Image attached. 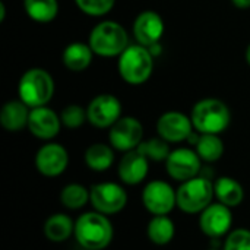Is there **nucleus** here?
Instances as JSON below:
<instances>
[{"label":"nucleus","mask_w":250,"mask_h":250,"mask_svg":"<svg viewBox=\"0 0 250 250\" xmlns=\"http://www.w3.org/2000/svg\"><path fill=\"white\" fill-rule=\"evenodd\" d=\"M73 234L82 249L103 250L111 243L114 230L107 215L91 211L82 214L75 221Z\"/></svg>","instance_id":"f257e3e1"},{"label":"nucleus","mask_w":250,"mask_h":250,"mask_svg":"<svg viewBox=\"0 0 250 250\" xmlns=\"http://www.w3.org/2000/svg\"><path fill=\"white\" fill-rule=\"evenodd\" d=\"M190 119L196 132L220 135L230 126L231 113L224 101L204 98L193 105Z\"/></svg>","instance_id":"f03ea898"},{"label":"nucleus","mask_w":250,"mask_h":250,"mask_svg":"<svg viewBox=\"0 0 250 250\" xmlns=\"http://www.w3.org/2000/svg\"><path fill=\"white\" fill-rule=\"evenodd\" d=\"M88 44L97 56L117 57L129 47V35L122 23L103 21L92 28Z\"/></svg>","instance_id":"7ed1b4c3"},{"label":"nucleus","mask_w":250,"mask_h":250,"mask_svg":"<svg viewBox=\"0 0 250 250\" xmlns=\"http://www.w3.org/2000/svg\"><path fill=\"white\" fill-rule=\"evenodd\" d=\"M122 79L129 85L145 83L154 70V54L142 44L129 45L120 56L117 63Z\"/></svg>","instance_id":"20e7f679"},{"label":"nucleus","mask_w":250,"mask_h":250,"mask_svg":"<svg viewBox=\"0 0 250 250\" xmlns=\"http://www.w3.org/2000/svg\"><path fill=\"white\" fill-rule=\"evenodd\" d=\"M54 94V81L51 75L41 67L28 69L19 79L18 95L29 108L42 107L50 103Z\"/></svg>","instance_id":"39448f33"},{"label":"nucleus","mask_w":250,"mask_h":250,"mask_svg":"<svg viewBox=\"0 0 250 250\" xmlns=\"http://www.w3.org/2000/svg\"><path fill=\"white\" fill-rule=\"evenodd\" d=\"M177 208L186 214H199L212 204L215 196L214 183L209 179L196 176L188 182H183L176 190Z\"/></svg>","instance_id":"423d86ee"},{"label":"nucleus","mask_w":250,"mask_h":250,"mask_svg":"<svg viewBox=\"0 0 250 250\" xmlns=\"http://www.w3.org/2000/svg\"><path fill=\"white\" fill-rule=\"evenodd\" d=\"M91 205L94 211L101 212L104 215H114L125 209L127 205V193L126 190L113 182H104L94 185L89 189Z\"/></svg>","instance_id":"0eeeda50"},{"label":"nucleus","mask_w":250,"mask_h":250,"mask_svg":"<svg viewBox=\"0 0 250 250\" xmlns=\"http://www.w3.org/2000/svg\"><path fill=\"white\" fill-rule=\"evenodd\" d=\"M142 204L152 215H168L177 207L176 190L164 180H152L142 190Z\"/></svg>","instance_id":"6e6552de"},{"label":"nucleus","mask_w":250,"mask_h":250,"mask_svg":"<svg viewBox=\"0 0 250 250\" xmlns=\"http://www.w3.org/2000/svg\"><path fill=\"white\" fill-rule=\"evenodd\" d=\"M108 141L114 149L122 152L136 149L144 141V126L132 116L120 117L110 127Z\"/></svg>","instance_id":"1a4fd4ad"},{"label":"nucleus","mask_w":250,"mask_h":250,"mask_svg":"<svg viewBox=\"0 0 250 250\" xmlns=\"http://www.w3.org/2000/svg\"><path fill=\"white\" fill-rule=\"evenodd\" d=\"M88 122L98 129H110L122 117V103L111 94H100L86 107Z\"/></svg>","instance_id":"9d476101"},{"label":"nucleus","mask_w":250,"mask_h":250,"mask_svg":"<svg viewBox=\"0 0 250 250\" xmlns=\"http://www.w3.org/2000/svg\"><path fill=\"white\" fill-rule=\"evenodd\" d=\"M202 160L196 151L190 148H177L170 152L166 160V168L168 176L177 182H188L196 177L201 171Z\"/></svg>","instance_id":"9b49d317"},{"label":"nucleus","mask_w":250,"mask_h":250,"mask_svg":"<svg viewBox=\"0 0 250 250\" xmlns=\"http://www.w3.org/2000/svg\"><path fill=\"white\" fill-rule=\"evenodd\" d=\"M233 224L231 208L224 204H211L207 207L199 217V227L202 233L211 239H218L230 233Z\"/></svg>","instance_id":"f8f14e48"},{"label":"nucleus","mask_w":250,"mask_h":250,"mask_svg":"<svg viewBox=\"0 0 250 250\" xmlns=\"http://www.w3.org/2000/svg\"><path fill=\"white\" fill-rule=\"evenodd\" d=\"M192 119L180 111H167L160 116L157 122V132L168 144H179L193 133Z\"/></svg>","instance_id":"ddd939ff"},{"label":"nucleus","mask_w":250,"mask_h":250,"mask_svg":"<svg viewBox=\"0 0 250 250\" xmlns=\"http://www.w3.org/2000/svg\"><path fill=\"white\" fill-rule=\"evenodd\" d=\"M69 164L66 148L56 142L42 145L35 154V167L45 177H57L64 173Z\"/></svg>","instance_id":"4468645a"},{"label":"nucleus","mask_w":250,"mask_h":250,"mask_svg":"<svg viewBox=\"0 0 250 250\" xmlns=\"http://www.w3.org/2000/svg\"><path fill=\"white\" fill-rule=\"evenodd\" d=\"M164 21L154 10L141 12L133 22V35L138 44L148 48L157 45L164 34Z\"/></svg>","instance_id":"2eb2a0df"},{"label":"nucleus","mask_w":250,"mask_h":250,"mask_svg":"<svg viewBox=\"0 0 250 250\" xmlns=\"http://www.w3.org/2000/svg\"><path fill=\"white\" fill-rule=\"evenodd\" d=\"M28 129L35 138L42 141H50L59 135L62 129V120L60 116H57L56 111L48 108L47 105L35 107L31 108Z\"/></svg>","instance_id":"dca6fc26"},{"label":"nucleus","mask_w":250,"mask_h":250,"mask_svg":"<svg viewBox=\"0 0 250 250\" xmlns=\"http://www.w3.org/2000/svg\"><path fill=\"white\" fill-rule=\"evenodd\" d=\"M148 170H149V160L138 149L125 152L117 167L120 180L129 186H136L142 183L148 176Z\"/></svg>","instance_id":"f3484780"},{"label":"nucleus","mask_w":250,"mask_h":250,"mask_svg":"<svg viewBox=\"0 0 250 250\" xmlns=\"http://www.w3.org/2000/svg\"><path fill=\"white\" fill-rule=\"evenodd\" d=\"M31 108L21 100L7 101L0 110V125L7 132H19L28 127Z\"/></svg>","instance_id":"a211bd4d"},{"label":"nucleus","mask_w":250,"mask_h":250,"mask_svg":"<svg viewBox=\"0 0 250 250\" xmlns=\"http://www.w3.org/2000/svg\"><path fill=\"white\" fill-rule=\"evenodd\" d=\"M44 236L53 243H63L75 233V223L67 214H53L50 215L42 227Z\"/></svg>","instance_id":"6ab92c4d"},{"label":"nucleus","mask_w":250,"mask_h":250,"mask_svg":"<svg viewBox=\"0 0 250 250\" xmlns=\"http://www.w3.org/2000/svg\"><path fill=\"white\" fill-rule=\"evenodd\" d=\"M94 57V51L89 44L70 42L63 50V64L72 72H83L89 67Z\"/></svg>","instance_id":"aec40b11"},{"label":"nucleus","mask_w":250,"mask_h":250,"mask_svg":"<svg viewBox=\"0 0 250 250\" xmlns=\"http://www.w3.org/2000/svg\"><path fill=\"white\" fill-rule=\"evenodd\" d=\"M214 192L218 202L224 204L229 208L239 207L245 199L243 186L233 177H220L214 183Z\"/></svg>","instance_id":"412c9836"},{"label":"nucleus","mask_w":250,"mask_h":250,"mask_svg":"<svg viewBox=\"0 0 250 250\" xmlns=\"http://www.w3.org/2000/svg\"><path fill=\"white\" fill-rule=\"evenodd\" d=\"M176 234V226L167 215H154L146 226L148 239L157 246L168 245Z\"/></svg>","instance_id":"4be33fe9"},{"label":"nucleus","mask_w":250,"mask_h":250,"mask_svg":"<svg viewBox=\"0 0 250 250\" xmlns=\"http://www.w3.org/2000/svg\"><path fill=\"white\" fill-rule=\"evenodd\" d=\"M85 164L92 171H105L114 164V148L105 144H92L85 151Z\"/></svg>","instance_id":"5701e85b"},{"label":"nucleus","mask_w":250,"mask_h":250,"mask_svg":"<svg viewBox=\"0 0 250 250\" xmlns=\"http://www.w3.org/2000/svg\"><path fill=\"white\" fill-rule=\"evenodd\" d=\"M23 9L26 15L40 23H48L59 15L57 0H23Z\"/></svg>","instance_id":"b1692460"},{"label":"nucleus","mask_w":250,"mask_h":250,"mask_svg":"<svg viewBox=\"0 0 250 250\" xmlns=\"http://www.w3.org/2000/svg\"><path fill=\"white\" fill-rule=\"evenodd\" d=\"M195 151L201 157L202 161L207 163H215L218 161L223 154H224V142L218 135H211V133H201Z\"/></svg>","instance_id":"393cba45"},{"label":"nucleus","mask_w":250,"mask_h":250,"mask_svg":"<svg viewBox=\"0 0 250 250\" xmlns=\"http://www.w3.org/2000/svg\"><path fill=\"white\" fill-rule=\"evenodd\" d=\"M89 199H91L89 190L79 183L66 185L60 192L62 205L70 211H76V209L83 208L89 202Z\"/></svg>","instance_id":"a878e982"},{"label":"nucleus","mask_w":250,"mask_h":250,"mask_svg":"<svg viewBox=\"0 0 250 250\" xmlns=\"http://www.w3.org/2000/svg\"><path fill=\"white\" fill-rule=\"evenodd\" d=\"M136 149L139 152H142L149 161H155V163L166 161L168 158L170 152H171L170 151V146H168V142L164 141L161 136L142 141L141 145Z\"/></svg>","instance_id":"bb28decb"},{"label":"nucleus","mask_w":250,"mask_h":250,"mask_svg":"<svg viewBox=\"0 0 250 250\" xmlns=\"http://www.w3.org/2000/svg\"><path fill=\"white\" fill-rule=\"evenodd\" d=\"M60 120H62V125L66 126L67 129H78L88 120V114H86V110L82 108L81 105L69 104L62 110Z\"/></svg>","instance_id":"cd10ccee"},{"label":"nucleus","mask_w":250,"mask_h":250,"mask_svg":"<svg viewBox=\"0 0 250 250\" xmlns=\"http://www.w3.org/2000/svg\"><path fill=\"white\" fill-rule=\"evenodd\" d=\"M75 3L85 15L100 18L107 15L114 7L116 0H75Z\"/></svg>","instance_id":"c85d7f7f"},{"label":"nucleus","mask_w":250,"mask_h":250,"mask_svg":"<svg viewBox=\"0 0 250 250\" xmlns=\"http://www.w3.org/2000/svg\"><path fill=\"white\" fill-rule=\"evenodd\" d=\"M223 250H250V230L236 229L230 231Z\"/></svg>","instance_id":"c756f323"},{"label":"nucleus","mask_w":250,"mask_h":250,"mask_svg":"<svg viewBox=\"0 0 250 250\" xmlns=\"http://www.w3.org/2000/svg\"><path fill=\"white\" fill-rule=\"evenodd\" d=\"M231 3L239 9H249L250 0H231Z\"/></svg>","instance_id":"7c9ffc66"},{"label":"nucleus","mask_w":250,"mask_h":250,"mask_svg":"<svg viewBox=\"0 0 250 250\" xmlns=\"http://www.w3.org/2000/svg\"><path fill=\"white\" fill-rule=\"evenodd\" d=\"M4 16H6V6L3 1H0V22L4 21Z\"/></svg>","instance_id":"2f4dec72"},{"label":"nucleus","mask_w":250,"mask_h":250,"mask_svg":"<svg viewBox=\"0 0 250 250\" xmlns=\"http://www.w3.org/2000/svg\"><path fill=\"white\" fill-rule=\"evenodd\" d=\"M246 62L249 63L250 66V44L248 45V48H246Z\"/></svg>","instance_id":"473e14b6"},{"label":"nucleus","mask_w":250,"mask_h":250,"mask_svg":"<svg viewBox=\"0 0 250 250\" xmlns=\"http://www.w3.org/2000/svg\"><path fill=\"white\" fill-rule=\"evenodd\" d=\"M208 250H218V249H208Z\"/></svg>","instance_id":"72a5a7b5"},{"label":"nucleus","mask_w":250,"mask_h":250,"mask_svg":"<svg viewBox=\"0 0 250 250\" xmlns=\"http://www.w3.org/2000/svg\"><path fill=\"white\" fill-rule=\"evenodd\" d=\"M82 250H88V249H82Z\"/></svg>","instance_id":"f704fd0d"}]
</instances>
